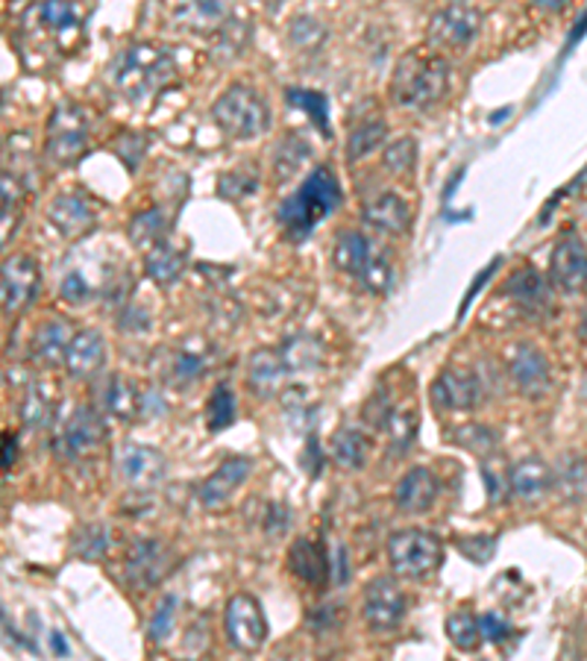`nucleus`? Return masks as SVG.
I'll return each mask as SVG.
<instances>
[{
  "instance_id": "nucleus-15",
  "label": "nucleus",
  "mask_w": 587,
  "mask_h": 661,
  "mask_svg": "<svg viewBox=\"0 0 587 661\" xmlns=\"http://www.w3.org/2000/svg\"><path fill=\"white\" fill-rule=\"evenodd\" d=\"M429 394H432V403H435L438 409L464 411L473 409V406L479 403L481 385L479 379H476V374H470V371L450 367V371H444V374L432 383Z\"/></svg>"
},
{
  "instance_id": "nucleus-36",
  "label": "nucleus",
  "mask_w": 587,
  "mask_h": 661,
  "mask_svg": "<svg viewBox=\"0 0 587 661\" xmlns=\"http://www.w3.org/2000/svg\"><path fill=\"white\" fill-rule=\"evenodd\" d=\"M383 165L391 170L394 177L411 174L414 165H418V139H414V135H402V139H397L394 144H388V147H385Z\"/></svg>"
},
{
  "instance_id": "nucleus-42",
  "label": "nucleus",
  "mask_w": 587,
  "mask_h": 661,
  "mask_svg": "<svg viewBox=\"0 0 587 661\" xmlns=\"http://www.w3.org/2000/svg\"><path fill=\"white\" fill-rule=\"evenodd\" d=\"M177 608H179L177 597H165L159 606H156V612H153V620H151V641L153 643L168 641L170 629H174V617H177Z\"/></svg>"
},
{
  "instance_id": "nucleus-45",
  "label": "nucleus",
  "mask_w": 587,
  "mask_h": 661,
  "mask_svg": "<svg viewBox=\"0 0 587 661\" xmlns=\"http://www.w3.org/2000/svg\"><path fill=\"white\" fill-rule=\"evenodd\" d=\"M455 547L462 550L470 562L481 564L488 562L490 555H494V550H497V538L494 536H462L455 538Z\"/></svg>"
},
{
  "instance_id": "nucleus-26",
  "label": "nucleus",
  "mask_w": 587,
  "mask_h": 661,
  "mask_svg": "<svg viewBox=\"0 0 587 661\" xmlns=\"http://www.w3.org/2000/svg\"><path fill=\"white\" fill-rule=\"evenodd\" d=\"M376 247L365 239V233H356V230H350V233L339 235V242H335V251H332V262H335V268L344 271V274H353V277H362L367 268V262L374 260Z\"/></svg>"
},
{
  "instance_id": "nucleus-33",
  "label": "nucleus",
  "mask_w": 587,
  "mask_h": 661,
  "mask_svg": "<svg viewBox=\"0 0 587 661\" xmlns=\"http://www.w3.org/2000/svg\"><path fill=\"white\" fill-rule=\"evenodd\" d=\"M74 555H80L86 562H98L109 553L112 547V529L107 524H86V527L77 529L74 536Z\"/></svg>"
},
{
  "instance_id": "nucleus-44",
  "label": "nucleus",
  "mask_w": 587,
  "mask_h": 661,
  "mask_svg": "<svg viewBox=\"0 0 587 661\" xmlns=\"http://www.w3.org/2000/svg\"><path fill=\"white\" fill-rule=\"evenodd\" d=\"M323 36H326V30H323L321 21L309 19V15H303V19H297L291 24V42L294 45L306 47V51H312V47L321 45Z\"/></svg>"
},
{
  "instance_id": "nucleus-34",
  "label": "nucleus",
  "mask_w": 587,
  "mask_h": 661,
  "mask_svg": "<svg viewBox=\"0 0 587 661\" xmlns=\"http://www.w3.org/2000/svg\"><path fill=\"white\" fill-rule=\"evenodd\" d=\"M446 638H450L453 647H458V650H476L481 641L479 620H476L467 608L453 612V615L446 617Z\"/></svg>"
},
{
  "instance_id": "nucleus-16",
  "label": "nucleus",
  "mask_w": 587,
  "mask_h": 661,
  "mask_svg": "<svg viewBox=\"0 0 587 661\" xmlns=\"http://www.w3.org/2000/svg\"><path fill=\"white\" fill-rule=\"evenodd\" d=\"M47 214L51 221L65 239H80L95 227L98 214H95V206L89 203V197H82L80 191H65V195L54 197L51 206H47Z\"/></svg>"
},
{
  "instance_id": "nucleus-7",
  "label": "nucleus",
  "mask_w": 587,
  "mask_h": 661,
  "mask_svg": "<svg viewBox=\"0 0 587 661\" xmlns=\"http://www.w3.org/2000/svg\"><path fill=\"white\" fill-rule=\"evenodd\" d=\"M481 15L479 7L473 3H450L444 10H438L429 21L427 38L432 51H458L467 47L473 38L479 36L481 30Z\"/></svg>"
},
{
  "instance_id": "nucleus-38",
  "label": "nucleus",
  "mask_w": 587,
  "mask_h": 661,
  "mask_svg": "<svg viewBox=\"0 0 587 661\" xmlns=\"http://www.w3.org/2000/svg\"><path fill=\"white\" fill-rule=\"evenodd\" d=\"M450 438H453L455 444H462L464 450L476 453V456H488V453L497 450V436H494L488 427H481V423H464V427L458 429V432H453Z\"/></svg>"
},
{
  "instance_id": "nucleus-48",
  "label": "nucleus",
  "mask_w": 587,
  "mask_h": 661,
  "mask_svg": "<svg viewBox=\"0 0 587 661\" xmlns=\"http://www.w3.org/2000/svg\"><path fill=\"white\" fill-rule=\"evenodd\" d=\"M258 186V177L256 174H250L247 170H230V174H223L221 177V195L223 197H244V195H253Z\"/></svg>"
},
{
  "instance_id": "nucleus-30",
  "label": "nucleus",
  "mask_w": 587,
  "mask_h": 661,
  "mask_svg": "<svg viewBox=\"0 0 587 661\" xmlns=\"http://www.w3.org/2000/svg\"><path fill=\"white\" fill-rule=\"evenodd\" d=\"M555 485L564 500L587 503V459L567 456L555 471Z\"/></svg>"
},
{
  "instance_id": "nucleus-41",
  "label": "nucleus",
  "mask_w": 587,
  "mask_h": 661,
  "mask_svg": "<svg viewBox=\"0 0 587 661\" xmlns=\"http://www.w3.org/2000/svg\"><path fill=\"white\" fill-rule=\"evenodd\" d=\"M358 279H362V286H365L367 291H374V295H385V291H388L394 283L391 260H388L383 251H376L374 260L367 262L365 274H362Z\"/></svg>"
},
{
  "instance_id": "nucleus-43",
  "label": "nucleus",
  "mask_w": 587,
  "mask_h": 661,
  "mask_svg": "<svg viewBox=\"0 0 587 661\" xmlns=\"http://www.w3.org/2000/svg\"><path fill=\"white\" fill-rule=\"evenodd\" d=\"M385 429H388V436H391L394 444L402 450L406 444L414 441V432H418V415H414V411H397V415H388Z\"/></svg>"
},
{
  "instance_id": "nucleus-5",
  "label": "nucleus",
  "mask_w": 587,
  "mask_h": 661,
  "mask_svg": "<svg viewBox=\"0 0 587 661\" xmlns=\"http://www.w3.org/2000/svg\"><path fill=\"white\" fill-rule=\"evenodd\" d=\"M388 562L394 573L409 580H423L444 562V544L427 529H400L388 538Z\"/></svg>"
},
{
  "instance_id": "nucleus-31",
  "label": "nucleus",
  "mask_w": 587,
  "mask_h": 661,
  "mask_svg": "<svg viewBox=\"0 0 587 661\" xmlns=\"http://www.w3.org/2000/svg\"><path fill=\"white\" fill-rule=\"evenodd\" d=\"M103 406L112 411L115 418L130 420L135 418V411L142 409V397L135 392V385L124 376H109L107 388H103Z\"/></svg>"
},
{
  "instance_id": "nucleus-32",
  "label": "nucleus",
  "mask_w": 587,
  "mask_h": 661,
  "mask_svg": "<svg viewBox=\"0 0 587 661\" xmlns=\"http://www.w3.org/2000/svg\"><path fill=\"white\" fill-rule=\"evenodd\" d=\"M385 139H388V124H385L383 118L362 121L358 126H353V133H350L347 139V159H365L367 153H374Z\"/></svg>"
},
{
  "instance_id": "nucleus-40",
  "label": "nucleus",
  "mask_w": 587,
  "mask_h": 661,
  "mask_svg": "<svg viewBox=\"0 0 587 661\" xmlns=\"http://www.w3.org/2000/svg\"><path fill=\"white\" fill-rule=\"evenodd\" d=\"M285 98H288L291 107L306 109V112L314 118V124L321 126L323 135H330V112H326V98H323V95L306 89H288L285 91Z\"/></svg>"
},
{
  "instance_id": "nucleus-6",
  "label": "nucleus",
  "mask_w": 587,
  "mask_h": 661,
  "mask_svg": "<svg viewBox=\"0 0 587 661\" xmlns=\"http://www.w3.org/2000/svg\"><path fill=\"white\" fill-rule=\"evenodd\" d=\"M89 144V121L77 103H63L47 121L45 153L54 165H71Z\"/></svg>"
},
{
  "instance_id": "nucleus-28",
  "label": "nucleus",
  "mask_w": 587,
  "mask_h": 661,
  "mask_svg": "<svg viewBox=\"0 0 587 661\" xmlns=\"http://www.w3.org/2000/svg\"><path fill=\"white\" fill-rule=\"evenodd\" d=\"M144 271H147V277L156 283V286H174L179 277H182V271H186V260H182V253H177L170 244H156L151 253H147V262H144Z\"/></svg>"
},
{
  "instance_id": "nucleus-51",
  "label": "nucleus",
  "mask_w": 587,
  "mask_h": 661,
  "mask_svg": "<svg viewBox=\"0 0 587 661\" xmlns=\"http://www.w3.org/2000/svg\"><path fill=\"white\" fill-rule=\"evenodd\" d=\"M59 295H63L68 304H82V300H89L91 297V286L86 283L82 274L71 271V274L63 279V286H59Z\"/></svg>"
},
{
  "instance_id": "nucleus-24",
  "label": "nucleus",
  "mask_w": 587,
  "mask_h": 661,
  "mask_svg": "<svg viewBox=\"0 0 587 661\" xmlns=\"http://www.w3.org/2000/svg\"><path fill=\"white\" fill-rule=\"evenodd\" d=\"M103 356H107V341L98 330H82L74 335L71 348H68V356H65V367L74 379H89L100 365H103Z\"/></svg>"
},
{
  "instance_id": "nucleus-22",
  "label": "nucleus",
  "mask_w": 587,
  "mask_h": 661,
  "mask_svg": "<svg viewBox=\"0 0 587 661\" xmlns=\"http://www.w3.org/2000/svg\"><path fill=\"white\" fill-rule=\"evenodd\" d=\"M285 374H288V362L274 350H256L247 362V383L258 397H276L283 392Z\"/></svg>"
},
{
  "instance_id": "nucleus-8",
  "label": "nucleus",
  "mask_w": 587,
  "mask_h": 661,
  "mask_svg": "<svg viewBox=\"0 0 587 661\" xmlns=\"http://www.w3.org/2000/svg\"><path fill=\"white\" fill-rule=\"evenodd\" d=\"M223 624H226V638L235 650L241 652H256L265 647L267 641V617L258 606L256 597L250 594H235V597L226 603V615H223Z\"/></svg>"
},
{
  "instance_id": "nucleus-2",
  "label": "nucleus",
  "mask_w": 587,
  "mask_h": 661,
  "mask_svg": "<svg viewBox=\"0 0 587 661\" xmlns=\"http://www.w3.org/2000/svg\"><path fill=\"white\" fill-rule=\"evenodd\" d=\"M450 89V63L432 47H418L397 63L391 98L406 109H429Z\"/></svg>"
},
{
  "instance_id": "nucleus-1",
  "label": "nucleus",
  "mask_w": 587,
  "mask_h": 661,
  "mask_svg": "<svg viewBox=\"0 0 587 661\" xmlns=\"http://www.w3.org/2000/svg\"><path fill=\"white\" fill-rule=\"evenodd\" d=\"M341 197H344V191H341L339 177L326 165H321L300 183V188L291 197H285L276 218H279V224L291 242H303L314 227L323 224L339 209Z\"/></svg>"
},
{
  "instance_id": "nucleus-17",
  "label": "nucleus",
  "mask_w": 587,
  "mask_h": 661,
  "mask_svg": "<svg viewBox=\"0 0 587 661\" xmlns=\"http://www.w3.org/2000/svg\"><path fill=\"white\" fill-rule=\"evenodd\" d=\"M438 494H441L438 476L429 467H411L394 488V503L406 515H423L435 506Z\"/></svg>"
},
{
  "instance_id": "nucleus-56",
  "label": "nucleus",
  "mask_w": 587,
  "mask_h": 661,
  "mask_svg": "<svg viewBox=\"0 0 587 661\" xmlns=\"http://www.w3.org/2000/svg\"><path fill=\"white\" fill-rule=\"evenodd\" d=\"M582 335L587 339V306H585V315H582Z\"/></svg>"
},
{
  "instance_id": "nucleus-21",
  "label": "nucleus",
  "mask_w": 587,
  "mask_h": 661,
  "mask_svg": "<svg viewBox=\"0 0 587 661\" xmlns=\"http://www.w3.org/2000/svg\"><path fill=\"white\" fill-rule=\"evenodd\" d=\"M508 485H511V492L525 503H538L543 500L550 488L555 485V474H552V467L538 456H525L520 459L514 467H511V474H508Z\"/></svg>"
},
{
  "instance_id": "nucleus-46",
  "label": "nucleus",
  "mask_w": 587,
  "mask_h": 661,
  "mask_svg": "<svg viewBox=\"0 0 587 661\" xmlns=\"http://www.w3.org/2000/svg\"><path fill=\"white\" fill-rule=\"evenodd\" d=\"M21 197H24V191H21V183L12 177L10 170H3V235L10 233V218L12 221L19 218Z\"/></svg>"
},
{
  "instance_id": "nucleus-55",
  "label": "nucleus",
  "mask_w": 587,
  "mask_h": 661,
  "mask_svg": "<svg viewBox=\"0 0 587 661\" xmlns=\"http://www.w3.org/2000/svg\"><path fill=\"white\" fill-rule=\"evenodd\" d=\"M51 638H54V650L63 652V656H65V652H68V643H65V635L54 632V635H51Z\"/></svg>"
},
{
  "instance_id": "nucleus-19",
  "label": "nucleus",
  "mask_w": 587,
  "mask_h": 661,
  "mask_svg": "<svg viewBox=\"0 0 587 661\" xmlns=\"http://www.w3.org/2000/svg\"><path fill=\"white\" fill-rule=\"evenodd\" d=\"M250 471H253V462L247 456L223 459L221 465L214 467V474L206 476V483L200 485V503L209 509L223 506L232 497V492L247 480Z\"/></svg>"
},
{
  "instance_id": "nucleus-10",
  "label": "nucleus",
  "mask_w": 587,
  "mask_h": 661,
  "mask_svg": "<svg viewBox=\"0 0 587 661\" xmlns=\"http://www.w3.org/2000/svg\"><path fill=\"white\" fill-rule=\"evenodd\" d=\"M362 617L365 624L376 632H391L402 624L406 617V594L400 591V585L388 576H376L365 591L362 599Z\"/></svg>"
},
{
  "instance_id": "nucleus-29",
  "label": "nucleus",
  "mask_w": 587,
  "mask_h": 661,
  "mask_svg": "<svg viewBox=\"0 0 587 661\" xmlns=\"http://www.w3.org/2000/svg\"><path fill=\"white\" fill-rule=\"evenodd\" d=\"M367 450H370V441L358 429H339L332 436V456L347 471H362L367 465Z\"/></svg>"
},
{
  "instance_id": "nucleus-13",
  "label": "nucleus",
  "mask_w": 587,
  "mask_h": 661,
  "mask_svg": "<svg viewBox=\"0 0 587 661\" xmlns=\"http://www.w3.org/2000/svg\"><path fill=\"white\" fill-rule=\"evenodd\" d=\"M174 568V553L162 541L144 538L133 547V553L126 559V580L139 591H151L153 585H159Z\"/></svg>"
},
{
  "instance_id": "nucleus-12",
  "label": "nucleus",
  "mask_w": 587,
  "mask_h": 661,
  "mask_svg": "<svg viewBox=\"0 0 587 661\" xmlns=\"http://www.w3.org/2000/svg\"><path fill=\"white\" fill-rule=\"evenodd\" d=\"M550 283L564 295H576L587 286V247L578 235H561L550 256Z\"/></svg>"
},
{
  "instance_id": "nucleus-54",
  "label": "nucleus",
  "mask_w": 587,
  "mask_h": 661,
  "mask_svg": "<svg viewBox=\"0 0 587 661\" xmlns=\"http://www.w3.org/2000/svg\"><path fill=\"white\" fill-rule=\"evenodd\" d=\"M314 450H321V444H318L314 438H309V456H314ZM318 474H321V465L314 462V465H312V476H318Z\"/></svg>"
},
{
  "instance_id": "nucleus-27",
  "label": "nucleus",
  "mask_w": 587,
  "mask_h": 661,
  "mask_svg": "<svg viewBox=\"0 0 587 661\" xmlns=\"http://www.w3.org/2000/svg\"><path fill=\"white\" fill-rule=\"evenodd\" d=\"M71 341L74 335L68 321L54 318V321H47L38 327L36 339H33V353H36L45 365H59V362H65V356H68Z\"/></svg>"
},
{
  "instance_id": "nucleus-3",
  "label": "nucleus",
  "mask_w": 587,
  "mask_h": 661,
  "mask_svg": "<svg viewBox=\"0 0 587 661\" xmlns=\"http://www.w3.org/2000/svg\"><path fill=\"white\" fill-rule=\"evenodd\" d=\"M174 74H177V63H174L170 51L159 45H147V42L124 47L109 68L112 86L126 100H144L159 95L174 80Z\"/></svg>"
},
{
  "instance_id": "nucleus-4",
  "label": "nucleus",
  "mask_w": 587,
  "mask_h": 661,
  "mask_svg": "<svg viewBox=\"0 0 587 661\" xmlns=\"http://www.w3.org/2000/svg\"><path fill=\"white\" fill-rule=\"evenodd\" d=\"M214 124L230 139H256L270 126V109L256 89L250 86H230L212 107Z\"/></svg>"
},
{
  "instance_id": "nucleus-52",
  "label": "nucleus",
  "mask_w": 587,
  "mask_h": 661,
  "mask_svg": "<svg viewBox=\"0 0 587 661\" xmlns=\"http://www.w3.org/2000/svg\"><path fill=\"white\" fill-rule=\"evenodd\" d=\"M174 374H177L182 383H191V379H197V374H203V362L197 356H191V353H179Z\"/></svg>"
},
{
  "instance_id": "nucleus-14",
  "label": "nucleus",
  "mask_w": 587,
  "mask_h": 661,
  "mask_svg": "<svg viewBox=\"0 0 587 661\" xmlns=\"http://www.w3.org/2000/svg\"><path fill=\"white\" fill-rule=\"evenodd\" d=\"M118 474L133 488H151L165 480V456L147 444H124L118 450Z\"/></svg>"
},
{
  "instance_id": "nucleus-25",
  "label": "nucleus",
  "mask_w": 587,
  "mask_h": 661,
  "mask_svg": "<svg viewBox=\"0 0 587 661\" xmlns=\"http://www.w3.org/2000/svg\"><path fill=\"white\" fill-rule=\"evenodd\" d=\"M288 568L294 576H300L309 585H323L326 573H330V562L323 553L321 544H314L309 538H297L288 550Z\"/></svg>"
},
{
  "instance_id": "nucleus-47",
  "label": "nucleus",
  "mask_w": 587,
  "mask_h": 661,
  "mask_svg": "<svg viewBox=\"0 0 587 661\" xmlns=\"http://www.w3.org/2000/svg\"><path fill=\"white\" fill-rule=\"evenodd\" d=\"M42 21L51 30H56V33H63V30L77 24V10H74V3H56V0H51V3L42 7Z\"/></svg>"
},
{
  "instance_id": "nucleus-53",
  "label": "nucleus",
  "mask_w": 587,
  "mask_h": 661,
  "mask_svg": "<svg viewBox=\"0 0 587 661\" xmlns=\"http://www.w3.org/2000/svg\"><path fill=\"white\" fill-rule=\"evenodd\" d=\"M15 459H19V441H15L10 432H3V459H0L3 471H10V467L15 465Z\"/></svg>"
},
{
  "instance_id": "nucleus-50",
  "label": "nucleus",
  "mask_w": 587,
  "mask_h": 661,
  "mask_svg": "<svg viewBox=\"0 0 587 661\" xmlns=\"http://www.w3.org/2000/svg\"><path fill=\"white\" fill-rule=\"evenodd\" d=\"M479 629H481V638L490 643H502L508 638V632H511V626H508L506 617H499L497 612H488V615L479 617Z\"/></svg>"
},
{
  "instance_id": "nucleus-20",
  "label": "nucleus",
  "mask_w": 587,
  "mask_h": 661,
  "mask_svg": "<svg viewBox=\"0 0 587 661\" xmlns=\"http://www.w3.org/2000/svg\"><path fill=\"white\" fill-rule=\"evenodd\" d=\"M362 221L374 227V230H379V233L402 235L411 224L409 203H406L400 195L385 191V195L374 197V200H367V203L362 206Z\"/></svg>"
},
{
  "instance_id": "nucleus-49",
  "label": "nucleus",
  "mask_w": 587,
  "mask_h": 661,
  "mask_svg": "<svg viewBox=\"0 0 587 661\" xmlns=\"http://www.w3.org/2000/svg\"><path fill=\"white\" fill-rule=\"evenodd\" d=\"M21 420L27 423V429L42 427L47 420V400L36 388H30L27 397H24V406H21Z\"/></svg>"
},
{
  "instance_id": "nucleus-9",
  "label": "nucleus",
  "mask_w": 587,
  "mask_h": 661,
  "mask_svg": "<svg viewBox=\"0 0 587 661\" xmlns=\"http://www.w3.org/2000/svg\"><path fill=\"white\" fill-rule=\"evenodd\" d=\"M103 441H107V427H103L98 411L89 409V406H77L71 418L65 420L63 429H59V436L54 438V448L56 456L63 453L65 459H74L98 453Z\"/></svg>"
},
{
  "instance_id": "nucleus-39",
  "label": "nucleus",
  "mask_w": 587,
  "mask_h": 661,
  "mask_svg": "<svg viewBox=\"0 0 587 661\" xmlns=\"http://www.w3.org/2000/svg\"><path fill=\"white\" fill-rule=\"evenodd\" d=\"M162 233H165V218H162L159 209H151V212L135 214L133 224H130V239H133L139 247H147V244H162Z\"/></svg>"
},
{
  "instance_id": "nucleus-23",
  "label": "nucleus",
  "mask_w": 587,
  "mask_h": 661,
  "mask_svg": "<svg viewBox=\"0 0 587 661\" xmlns=\"http://www.w3.org/2000/svg\"><path fill=\"white\" fill-rule=\"evenodd\" d=\"M506 295L525 312H546L552 304V286L534 268H517L508 277Z\"/></svg>"
},
{
  "instance_id": "nucleus-11",
  "label": "nucleus",
  "mask_w": 587,
  "mask_h": 661,
  "mask_svg": "<svg viewBox=\"0 0 587 661\" xmlns=\"http://www.w3.org/2000/svg\"><path fill=\"white\" fill-rule=\"evenodd\" d=\"M38 265L30 256H10L3 262V279H0V300L3 312L19 315L24 312L38 297Z\"/></svg>"
},
{
  "instance_id": "nucleus-18",
  "label": "nucleus",
  "mask_w": 587,
  "mask_h": 661,
  "mask_svg": "<svg viewBox=\"0 0 587 661\" xmlns=\"http://www.w3.org/2000/svg\"><path fill=\"white\" fill-rule=\"evenodd\" d=\"M508 374L514 379V385L529 397H538L550 388V362L541 350L532 344H517L508 362Z\"/></svg>"
},
{
  "instance_id": "nucleus-37",
  "label": "nucleus",
  "mask_w": 587,
  "mask_h": 661,
  "mask_svg": "<svg viewBox=\"0 0 587 661\" xmlns=\"http://www.w3.org/2000/svg\"><path fill=\"white\" fill-rule=\"evenodd\" d=\"M226 19V7L218 0H206V3H186L177 10V21L188 24L191 30H200V24H218L223 27Z\"/></svg>"
},
{
  "instance_id": "nucleus-35",
  "label": "nucleus",
  "mask_w": 587,
  "mask_h": 661,
  "mask_svg": "<svg viewBox=\"0 0 587 661\" xmlns=\"http://www.w3.org/2000/svg\"><path fill=\"white\" fill-rule=\"evenodd\" d=\"M235 420V394L226 385H214V392L206 400V427L221 432Z\"/></svg>"
}]
</instances>
